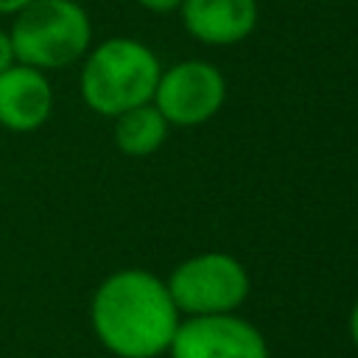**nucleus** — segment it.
<instances>
[{"label": "nucleus", "mask_w": 358, "mask_h": 358, "mask_svg": "<svg viewBox=\"0 0 358 358\" xmlns=\"http://www.w3.org/2000/svg\"><path fill=\"white\" fill-rule=\"evenodd\" d=\"M137 3L148 11H157V14H168V11H176L182 6V0H137Z\"/></svg>", "instance_id": "11"}, {"label": "nucleus", "mask_w": 358, "mask_h": 358, "mask_svg": "<svg viewBox=\"0 0 358 358\" xmlns=\"http://www.w3.org/2000/svg\"><path fill=\"white\" fill-rule=\"evenodd\" d=\"M171 358H268L266 336L238 313L182 316Z\"/></svg>", "instance_id": "6"}, {"label": "nucleus", "mask_w": 358, "mask_h": 358, "mask_svg": "<svg viewBox=\"0 0 358 358\" xmlns=\"http://www.w3.org/2000/svg\"><path fill=\"white\" fill-rule=\"evenodd\" d=\"M185 31L204 45H235L257 25V0H182Z\"/></svg>", "instance_id": "8"}, {"label": "nucleus", "mask_w": 358, "mask_h": 358, "mask_svg": "<svg viewBox=\"0 0 358 358\" xmlns=\"http://www.w3.org/2000/svg\"><path fill=\"white\" fill-rule=\"evenodd\" d=\"M11 64H17V53L11 45V36L6 28H0V73H6Z\"/></svg>", "instance_id": "10"}, {"label": "nucleus", "mask_w": 358, "mask_h": 358, "mask_svg": "<svg viewBox=\"0 0 358 358\" xmlns=\"http://www.w3.org/2000/svg\"><path fill=\"white\" fill-rule=\"evenodd\" d=\"M182 322L162 277L145 268H120L103 277L90 299L95 338L115 358L168 355Z\"/></svg>", "instance_id": "1"}, {"label": "nucleus", "mask_w": 358, "mask_h": 358, "mask_svg": "<svg viewBox=\"0 0 358 358\" xmlns=\"http://www.w3.org/2000/svg\"><path fill=\"white\" fill-rule=\"evenodd\" d=\"M8 36L20 64L50 73L84 59L92 48V22L76 0H34L14 14Z\"/></svg>", "instance_id": "3"}, {"label": "nucleus", "mask_w": 358, "mask_h": 358, "mask_svg": "<svg viewBox=\"0 0 358 358\" xmlns=\"http://www.w3.org/2000/svg\"><path fill=\"white\" fill-rule=\"evenodd\" d=\"M182 316L235 313L252 288L246 266L227 252H201L182 260L165 280Z\"/></svg>", "instance_id": "4"}, {"label": "nucleus", "mask_w": 358, "mask_h": 358, "mask_svg": "<svg viewBox=\"0 0 358 358\" xmlns=\"http://www.w3.org/2000/svg\"><path fill=\"white\" fill-rule=\"evenodd\" d=\"M347 330H350V341H352V347L358 350V299H355V305H352V310H350Z\"/></svg>", "instance_id": "13"}, {"label": "nucleus", "mask_w": 358, "mask_h": 358, "mask_svg": "<svg viewBox=\"0 0 358 358\" xmlns=\"http://www.w3.org/2000/svg\"><path fill=\"white\" fill-rule=\"evenodd\" d=\"M53 112V87L48 73L28 67V64H11L6 73H0V126L17 134L36 131L48 123Z\"/></svg>", "instance_id": "7"}, {"label": "nucleus", "mask_w": 358, "mask_h": 358, "mask_svg": "<svg viewBox=\"0 0 358 358\" xmlns=\"http://www.w3.org/2000/svg\"><path fill=\"white\" fill-rule=\"evenodd\" d=\"M112 120H115V131H112L115 145L126 157H151L157 148H162L171 126L151 101L126 109Z\"/></svg>", "instance_id": "9"}, {"label": "nucleus", "mask_w": 358, "mask_h": 358, "mask_svg": "<svg viewBox=\"0 0 358 358\" xmlns=\"http://www.w3.org/2000/svg\"><path fill=\"white\" fill-rule=\"evenodd\" d=\"M34 0H0V17H14L22 8H28Z\"/></svg>", "instance_id": "12"}, {"label": "nucleus", "mask_w": 358, "mask_h": 358, "mask_svg": "<svg viewBox=\"0 0 358 358\" xmlns=\"http://www.w3.org/2000/svg\"><path fill=\"white\" fill-rule=\"evenodd\" d=\"M159 73L162 64L145 42L112 36L84 53L78 90L95 115L117 117L154 98Z\"/></svg>", "instance_id": "2"}, {"label": "nucleus", "mask_w": 358, "mask_h": 358, "mask_svg": "<svg viewBox=\"0 0 358 358\" xmlns=\"http://www.w3.org/2000/svg\"><path fill=\"white\" fill-rule=\"evenodd\" d=\"M227 101L224 73L201 59H185L159 73L151 103L173 126H199L221 112Z\"/></svg>", "instance_id": "5"}]
</instances>
